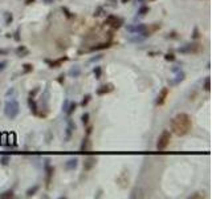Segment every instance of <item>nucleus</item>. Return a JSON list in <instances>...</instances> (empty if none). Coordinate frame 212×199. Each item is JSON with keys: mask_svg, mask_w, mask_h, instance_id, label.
<instances>
[{"mask_svg": "<svg viewBox=\"0 0 212 199\" xmlns=\"http://www.w3.org/2000/svg\"><path fill=\"white\" fill-rule=\"evenodd\" d=\"M192 128V122H191V117L187 113H179L176 114L171 121V130L174 134L178 137H183L191 130Z\"/></svg>", "mask_w": 212, "mask_h": 199, "instance_id": "f257e3e1", "label": "nucleus"}, {"mask_svg": "<svg viewBox=\"0 0 212 199\" xmlns=\"http://www.w3.org/2000/svg\"><path fill=\"white\" fill-rule=\"evenodd\" d=\"M19 113H20V105L18 102V100H16V98L8 100V101L5 102V105H4V114H5V117L9 118V120H15L19 115Z\"/></svg>", "mask_w": 212, "mask_h": 199, "instance_id": "f03ea898", "label": "nucleus"}, {"mask_svg": "<svg viewBox=\"0 0 212 199\" xmlns=\"http://www.w3.org/2000/svg\"><path fill=\"white\" fill-rule=\"evenodd\" d=\"M203 51V45L200 43H188L186 45L178 48V52L184 54H198Z\"/></svg>", "mask_w": 212, "mask_h": 199, "instance_id": "7ed1b4c3", "label": "nucleus"}, {"mask_svg": "<svg viewBox=\"0 0 212 199\" xmlns=\"http://www.w3.org/2000/svg\"><path fill=\"white\" fill-rule=\"evenodd\" d=\"M171 141V133L169 130H163L162 131V134L159 135L158 138V143H157V149L159 151L164 150V149L169 146V143Z\"/></svg>", "mask_w": 212, "mask_h": 199, "instance_id": "20e7f679", "label": "nucleus"}, {"mask_svg": "<svg viewBox=\"0 0 212 199\" xmlns=\"http://www.w3.org/2000/svg\"><path fill=\"white\" fill-rule=\"evenodd\" d=\"M105 24H108L110 27H113V28L118 29L119 27L122 25V19L117 18V16H114V15H109L108 18H106V20H105Z\"/></svg>", "mask_w": 212, "mask_h": 199, "instance_id": "39448f33", "label": "nucleus"}, {"mask_svg": "<svg viewBox=\"0 0 212 199\" xmlns=\"http://www.w3.org/2000/svg\"><path fill=\"white\" fill-rule=\"evenodd\" d=\"M147 28L146 24H135V25H127L126 29L130 33H135V35H142L143 31Z\"/></svg>", "mask_w": 212, "mask_h": 199, "instance_id": "423d86ee", "label": "nucleus"}, {"mask_svg": "<svg viewBox=\"0 0 212 199\" xmlns=\"http://www.w3.org/2000/svg\"><path fill=\"white\" fill-rule=\"evenodd\" d=\"M66 129H65V141L68 142V141H70V138H72V134H73V131H74V129H76V125L73 124V121H72L70 118H68L66 120Z\"/></svg>", "mask_w": 212, "mask_h": 199, "instance_id": "0eeeda50", "label": "nucleus"}, {"mask_svg": "<svg viewBox=\"0 0 212 199\" xmlns=\"http://www.w3.org/2000/svg\"><path fill=\"white\" fill-rule=\"evenodd\" d=\"M77 166H78V158H77V157H72V158H69L68 161L65 162L64 169L66 171H73V170L77 169Z\"/></svg>", "mask_w": 212, "mask_h": 199, "instance_id": "6e6552de", "label": "nucleus"}, {"mask_svg": "<svg viewBox=\"0 0 212 199\" xmlns=\"http://www.w3.org/2000/svg\"><path fill=\"white\" fill-rule=\"evenodd\" d=\"M167 96H169V88H163V89L159 92V94L157 97V102H155V104H157V105H163L166 102Z\"/></svg>", "mask_w": 212, "mask_h": 199, "instance_id": "1a4fd4ad", "label": "nucleus"}, {"mask_svg": "<svg viewBox=\"0 0 212 199\" xmlns=\"http://www.w3.org/2000/svg\"><path fill=\"white\" fill-rule=\"evenodd\" d=\"M113 89H114L113 84H105V85L99 86L98 89H97V94H98V96H102V94H108V93L113 92Z\"/></svg>", "mask_w": 212, "mask_h": 199, "instance_id": "9d476101", "label": "nucleus"}, {"mask_svg": "<svg viewBox=\"0 0 212 199\" xmlns=\"http://www.w3.org/2000/svg\"><path fill=\"white\" fill-rule=\"evenodd\" d=\"M97 162V158L96 157H86L85 158V162H83V170L85 171H89L94 165Z\"/></svg>", "mask_w": 212, "mask_h": 199, "instance_id": "9b49d317", "label": "nucleus"}, {"mask_svg": "<svg viewBox=\"0 0 212 199\" xmlns=\"http://www.w3.org/2000/svg\"><path fill=\"white\" fill-rule=\"evenodd\" d=\"M66 60H68V57L64 56V57H61L58 60H53V61H51V60H45V63L49 64L51 68H58V66H61V64H63L64 61H66Z\"/></svg>", "mask_w": 212, "mask_h": 199, "instance_id": "f8f14e48", "label": "nucleus"}, {"mask_svg": "<svg viewBox=\"0 0 212 199\" xmlns=\"http://www.w3.org/2000/svg\"><path fill=\"white\" fill-rule=\"evenodd\" d=\"M175 73H176V79H175V80H172V81H170V85H178V84H179V82H182L183 80H184V77H186L184 72H183L182 69L176 70Z\"/></svg>", "mask_w": 212, "mask_h": 199, "instance_id": "ddd939ff", "label": "nucleus"}, {"mask_svg": "<svg viewBox=\"0 0 212 199\" xmlns=\"http://www.w3.org/2000/svg\"><path fill=\"white\" fill-rule=\"evenodd\" d=\"M160 28V24H154V25H151V27H147L146 29L143 31V33H142V36L143 37H147V36H151L153 33L155 32V31H158Z\"/></svg>", "mask_w": 212, "mask_h": 199, "instance_id": "4468645a", "label": "nucleus"}, {"mask_svg": "<svg viewBox=\"0 0 212 199\" xmlns=\"http://www.w3.org/2000/svg\"><path fill=\"white\" fill-rule=\"evenodd\" d=\"M45 171H47V178H45V182H47V186L49 187V185H51L52 175H53V173H54V169L52 167V166H49V163L47 162V163H45Z\"/></svg>", "mask_w": 212, "mask_h": 199, "instance_id": "2eb2a0df", "label": "nucleus"}, {"mask_svg": "<svg viewBox=\"0 0 212 199\" xmlns=\"http://www.w3.org/2000/svg\"><path fill=\"white\" fill-rule=\"evenodd\" d=\"M28 105H29L31 112H32L33 114L38 115V106H37V104H36V101H35V98H32V97L28 98Z\"/></svg>", "mask_w": 212, "mask_h": 199, "instance_id": "dca6fc26", "label": "nucleus"}, {"mask_svg": "<svg viewBox=\"0 0 212 199\" xmlns=\"http://www.w3.org/2000/svg\"><path fill=\"white\" fill-rule=\"evenodd\" d=\"M110 45H111V44H110L109 41H106V43H99V44H97V45H93V47L90 48V51H92V52H94V51H103V49L110 48Z\"/></svg>", "mask_w": 212, "mask_h": 199, "instance_id": "f3484780", "label": "nucleus"}, {"mask_svg": "<svg viewBox=\"0 0 212 199\" xmlns=\"http://www.w3.org/2000/svg\"><path fill=\"white\" fill-rule=\"evenodd\" d=\"M70 77H73V79H77V77H80L81 74V68L78 65H74V66H72V68L69 69V73H68Z\"/></svg>", "mask_w": 212, "mask_h": 199, "instance_id": "a211bd4d", "label": "nucleus"}, {"mask_svg": "<svg viewBox=\"0 0 212 199\" xmlns=\"http://www.w3.org/2000/svg\"><path fill=\"white\" fill-rule=\"evenodd\" d=\"M15 52H16V54H18L19 57H25V56H28V54H29V51H28V49H27L24 45L18 47Z\"/></svg>", "mask_w": 212, "mask_h": 199, "instance_id": "6ab92c4d", "label": "nucleus"}, {"mask_svg": "<svg viewBox=\"0 0 212 199\" xmlns=\"http://www.w3.org/2000/svg\"><path fill=\"white\" fill-rule=\"evenodd\" d=\"M76 108H77V104L76 102H70L69 101V105H68V109H66V115H68V117H70L72 114H73V112L76 110Z\"/></svg>", "mask_w": 212, "mask_h": 199, "instance_id": "aec40b11", "label": "nucleus"}, {"mask_svg": "<svg viewBox=\"0 0 212 199\" xmlns=\"http://www.w3.org/2000/svg\"><path fill=\"white\" fill-rule=\"evenodd\" d=\"M89 147H90V141H89V138L86 137V138H83V141H82V143H81V151L85 153Z\"/></svg>", "mask_w": 212, "mask_h": 199, "instance_id": "412c9836", "label": "nucleus"}, {"mask_svg": "<svg viewBox=\"0 0 212 199\" xmlns=\"http://www.w3.org/2000/svg\"><path fill=\"white\" fill-rule=\"evenodd\" d=\"M37 190H38V186L37 185H35L33 187H29V189L27 190V192H25V195L28 196V198H31V196H33L37 192Z\"/></svg>", "mask_w": 212, "mask_h": 199, "instance_id": "4be33fe9", "label": "nucleus"}, {"mask_svg": "<svg viewBox=\"0 0 212 199\" xmlns=\"http://www.w3.org/2000/svg\"><path fill=\"white\" fill-rule=\"evenodd\" d=\"M4 20H5V25H9L13 21V15L11 12H4Z\"/></svg>", "mask_w": 212, "mask_h": 199, "instance_id": "5701e85b", "label": "nucleus"}, {"mask_svg": "<svg viewBox=\"0 0 212 199\" xmlns=\"http://www.w3.org/2000/svg\"><path fill=\"white\" fill-rule=\"evenodd\" d=\"M93 73H94V76H96V79L98 80V79H101V74H102V68L99 65H97V66H94V69H93Z\"/></svg>", "mask_w": 212, "mask_h": 199, "instance_id": "b1692460", "label": "nucleus"}, {"mask_svg": "<svg viewBox=\"0 0 212 199\" xmlns=\"http://www.w3.org/2000/svg\"><path fill=\"white\" fill-rule=\"evenodd\" d=\"M7 198H13V191L12 190L4 191V192L0 194V199H7Z\"/></svg>", "mask_w": 212, "mask_h": 199, "instance_id": "393cba45", "label": "nucleus"}, {"mask_svg": "<svg viewBox=\"0 0 212 199\" xmlns=\"http://www.w3.org/2000/svg\"><path fill=\"white\" fill-rule=\"evenodd\" d=\"M9 162H11V157H8V156H3V157H0V163H2L3 166H7Z\"/></svg>", "mask_w": 212, "mask_h": 199, "instance_id": "a878e982", "label": "nucleus"}, {"mask_svg": "<svg viewBox=\"0 0 212 199\" xmlns=\"http://www.w3.org/2000/svg\"><path fill=\"white\" fill-rule=\"evenodd\" d=\"M89 118H90V114H89L88 112H86V113H83V114L81 115V120H82L83 125H88V124H89Z\"/></svg>", "mask_w": 212, "mask_h": 199, "instance_id": "bb28decb", "label": "nucleus"}, {"mask_svg": "<svg viewBox=\"0 0 212 199\" xmlns=\"http://www.w3.org/2000/svg\"><path fill=\"white\" fill-rule=\"evenodd\" d=\"M61 9H63V12L65 13V16H66L68 19H73V18H74V15H72V12H70V11H69L68 8H66V7H63Z\"/></svg>", "mask_w": 212, "mask_h": 199, "instance_id": "cd10ccee", "label": "nucleus"}, {"mask_svg": "<svg viewBox=\"0 0 212 199\" xmlns=\"http://www.w3.org/2000/svg\"><path fill=\"white\" fill-rule=\"evenodd\" d=\"M32 70H33L32 64H24L23 65V72L24 73H29V72H32Z\"/></svg>", "mask_w": 212, "mask_h": 199, "instance_id": "c85d7f7f", "label": "nucleus"}, {"mask_svg": "<svg viewBox=\"0 0 212 199\" xmlns=\"http://www.w3.org/2000/svg\"><path fill=\"white\" fill-rule=\"evenodd\" d=\"M147 12H149V7H146V5H143V7H141L138 9V15H141V16L146 15Z\"/></svg>", "mask_w": 212, "mask_h": 199, "instance_id": "c756f323", "label": "nucleus"}, {"mask_svg": "<svg viewBox=\"0 0 212 199\" xmlns=\"http://www.w3.org/2000/svg\"><path fill=\"white\" fill-rule=\"evenodd\" d=\"M164 60H166V61H175L174 53H166L164 54Z\"/></svg>", "mask_w": 212, "mask_h": 199, "instance_id": "7c9ffc66", "label": "nucleus"}, {"mask_svg": "<svg viewBox=\"0 0 212 199\" xmlns=\"http://www.w3.org/2000/svg\"><path fill=\"white\" fill-rule=\"evenodd\" d=\"M89 101H90V96H89V94H86L85 97H83V100H82V102H81V106H83V108H85L86 105L89 104Z\"/></svg>", "mask_w": 212, "mask_h": 199, "instance_id": "2f4dec72", "label": "nucleus"}, {"mask_svg": "<svg viewBox=\"0 0 212 199\" xmlns=\"http://www.w3.org/2000/svg\"><path fill=\"white\" fill-rule=\"evenodd\" d=\"M7 134H5V133H4V134H2V141H0V146H5V145H7Z\"/></svg>", "mask_w": 212, "mask_h": 199, "instance_id": "473e14b6", "label": "nucleus"}, {"mask_svg": "<svg viewBox=\"0 0 212 199\" xmlns=\"http://www.w3.org/2000/svg\"><path fill=\"white\" fill-rule=\"evenodd\" d=\"M204 89L207 90V92H209V90H211V85H209V77H207V79H205V81H204Z\"/></svg>", "mask_w": 212, "mask_h": 199, "instance_id": "72a5a7b5", "label": "nucleus"}, {"mask_svg": "<svg viewBox=\"0 0 212 199\" xmlns=\"http://www.w3.org/2000/svg\"><path fill=\"white\" fill-rule=\"evenodd\" d=\"M7 65H8L7 60H3V61H0V72H3L5 68H7Z\"/></svg>", "mask_w": 212, "mask_h": 199, "instance_id": "f704fd0d", "label": "nucleus"}, {"mask_svg": "<svg viewBox=\"0 0 212 199\" xmlns=\"http://www.w3.org/2000/svg\"><path fill=\"white\" fill-rule=\"evenodd\" d=\"M37 92H38V88H35V89H33V92H32V90L29 92V97H32V98H35V96L37 94Z\"/></svg>", "mask_w": 212, "mask_h": 199, "instance_id": "c9c22d12", "label": "nucleus"}, {"mask_svg": "<svg viewBox=\"0 0 212 199\" xmlns=\"http://www.w3.org/2000/svg\"><path fill=\"white\" fill-rule=\"evenodd\" d=\"M13 94H15V89L13 88H11V89L5 93V97H9V96H13Z\"/></svg>", "mask_w": 212, "mask_h": 199, "instance_id": "e433bc0d", "label": "nucleus"}, {"mask_svg": "<svg viewBox=\"0 0 212 199\" xmlns=\"http://www.w3.org/2000/svg\"><path fill=\"white\" fill-rule=\"evenodd\" d=\"M101 59H102V54H98V56H96V57H92V59H90V63L98 61V60H101Z\"/></svg>", "mask_w": 212, "mask_h": 199, "instance_id": "4c0bfd02", "label": "nucleus"}, {"mask_svg": "<svg viewBox=\"0 0 212 199\" xmlns=\"http://www.w3.org/2000/svg\"><path fill=\"white\" fill-rule=\"evenodd\" d=\"M68 105H69V100H65V102L63 105V110L64 112H66V109H68Z\"/></svg>", "mask_w": 212, "mask_h": 199, "instance_id": "58836bf2", "label": "nucleus"}, {"mask_svg": "<svg viewBox=\"0 0 212 199\" xmlns=\"http://www.w3.org/2000/svg\"><path fill=\"white\" fill-rule=\"evenodd\" d=\"M199 36H200V35H199V29L195 28V29H194V35H192V37H194V38H198Z\"/></svg>", "mask_w": 212, "mask_h": 199, "instance_id": "ea45409f", "label": "nucleus"}, {"mask_svg": "<svg viewBox=\"0 0 212 199\" xmlns=\"http://www.w3.org/2000/svg\"><path fill=\"white\" fill-rule=\"evenodd\" d=\"M189 198H204L203 195H200V192H196V194H194V195H191V196H189Z\"/></svg>", "mask_w": 212, "mask_h": 199, "instance_id": "a19ab883", "label": "nucleus"}, {"mask_svg": "<svg viewBox=\"0 0 212 199\" xmlns=\"http://www.w3.org/2000/svg\"><path fill=\"white\" fill-rule=\"evenodd\" d=\"M101 12H102V8H98L96 12H94V16H99V15H101Z\"/></svg>", "mask_w": 212, "mask_h": 199, "instance_id": "79ce46f5", "label": "nucleus"}, {"mask_svg": "<svg viewBox=\"0 0 212 199\" xmlns=\"http://www.w3.org/2000/svg\"><path fill=\"white\" fill-rule=\"evenodd\" d=\"M0 54H8L7 49H0Z\"/></svg>", "mask_w": 212, "mask_h": 199, "instance_id": "37998d69", "label": "nucleus"}, {"mask_svg": "<svg viewBox=\"0 0 212 199\" xmlns=\"http://www.w3.org/2000/svg\"><path fill=\"white\" fill-rule=\"evenodd\" d=\"M35 0H25V4H32Z\"/></svg>", "mask_w": 212, "mask_h": 199, "instance_id": "c03bdc74", "label": "nucleus"}, {"mask_svg": "<svg viewBox=\"0 0 212 199\" xmlns=\"http://www.w3.org/2000/svg\"><path fill=\"white\" fill-rule=\"evenodd\" d=\"M63 77H64V74H61V76H60V79H58V81H60V82H63Z\"/></svg>", "mask_w": 212, "mask_h": 199, "instance_id": "a18cd8bd", "label": "nucleus"}, {"mask_svg": "<svg viewBox=\"0 0 212 199\" xmlns=\"http://www.w3.org/2000/svg\"><path fill=\"white\" fill-rule=\"evenodd\" d=\"M44 2H45V3H48V4H49V3H52V2H53V0H44Z\"/></svg>", "mask_w": 212, "mask_h": 199, "instance_id": "49530a36", "label": "nucleus"}, {"mask_svg": "<svg viewBox=\"0 0 212 199\" xmlns=\"http://www.w3.org/2000/svg\"><path fill=\"white\" fill-rule=\"evenodd\" d=\"M127 2H129V0H122V3H127Z\"/></svg>", "mask_w": 212, "mask_h": 199, "instance_id": "de8ad7c7", "label": "nucleus"}]
</instances>
